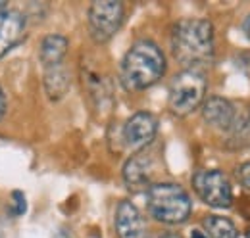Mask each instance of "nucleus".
Returning a JSON list of instances; mask_svg holds the SVG:
<instances>
[{"label": "nucleus", "instance_id": "obj_1", "mask_svg": "<svg viewBox=\"0 0 250 238\" xmlns=\"http://www.w3.org/2000/svg\"><path fill=\"white\" fill-rule=\"evenodd\" d=\"M216 50L214 25L208 20H181L171 29V54L185 69H200L212 61Z\"/></svg>", "mask_w": 250, "mask_h": 238}, {"label": "nucleus", "instance_id": "obj_2", "mask_svg": "<svg viewBox=\"0 0 250 238\" xmlns=\"http://www.w3.org/2000/svg\"><path fill=\"white\" fill-rule=\"evenodd\" d=\"M166 56L154 40H137L120 63V77L127 90H145L164 77Z\"/></svg>", "mask_w": 250, "mask_h": 238}, {"label": "nucleus", "instance_id": "obj_3", "mask_svg": "<svg viewBox=\"0 0 250 238\" xmlns=\"http://www.w3.org/2000/svg\"><path fill=\"white\" fill-rule=\"evenodd\" d=\"M146 208L152 219L166 225H181L190 217L192 202L177 182H156L146 190Z\"/></svg>", "mask_w": 250, "mask_h": 238}, {"label": "nucleus", "instance_id": "obj_4", "mask_svg": "<svg viewBox=\"0 0 250 238\" xmlns=\"http://www.w3.org/2000/svg\"><path fill=\"white\" fill-rule=\"evenodd\" d=\"M208 89V81L202 69H183L179 71L169 85L167 104L175 116H188L198 106H202Z\"/></svg>", "mask_w": 250, "mask_h": 238}, {"label": "nucleus", "instance_id": "obj_5", "mask_svg": "<svg viewBox=\"0 0 250 238\" xmlns=\"http://www.w3.org/2000/svg\"><path fill=\"white\" fill-rule=\"evenodd\" d=\"M125 8L118 0H96L89 6V33L94 42H108L124 25Z\"/></svg>", "mask_w": 250, "mask_h": 238}, {"label": "nucleus", "instance_id": "obj_6", "mask_svg": "<svg viewBox=\"0 0 250 238\" xmlns=\"http://www.w3.org/2000/svg\"><path fill=\"white\" fill-rule=\"evenodd\" d=\"M192 188L198 198L212 208H229L233 204V190L229 178L219 169H200L192 177Z\"/></svg>", "mask_w": 250, "mask_h": 238}, {"label": "nucleus", "instance_id": "obj_7", "mask_svg": "<svg viewBox=\"0 0 250 238\" xmlns=\"http://www.w3.org/2000/svg\"><path fill=\"white\" fill-rule=\"evenodd\" d=\"M158 133V119L150 112H137L125 121L124 139L133 148L148 146Z\"/></svg>", "mask_w": 250, "mask_h": 238}, {"label": "nucleus", "instance_id": "obj_8", "mask_svg": "<svg viewBox=\"0 0 250 238\" xmlns=\"http://www.w3.org/2000/svg\"><path fill=\"white\" fill-rule=\"evenodd\" d=\"M27 33V18L18 10L0 12V58L18 46Z\"/></svg>", "mask_w": 250, "mask_h": 238}, {"label": "nucleus", "instance_id": "obj_9", "mask_svg": "<svg viewBox=\"0 0 250 238\" xmlns=\"http://www.w3.org/2000/svg\"><path fill=\"white\" fill-rule=\"evenodd\" d=\"M150 165L152 159L146 156V152H137L131 156L124 165V180L129 190L133 192H146L150 186Z\"/></svg>", "mask_w": 250, "mask_h": 238}, {"label": "nucleus", "instance_id": "obj_10", "mask_svg": "<svg viewBox=\"0 0 250 238\" xmlns=\"http://www.w3.org/2000/svg\"><path fill=\"white\" fill-rule=\"evenodd\" d=\"M116 233L120 238H143L145 221L131 200H122L116 208Z\"/></svg>", "mask_w": 250, "mask_h": 238}, {"label": "nucleus", "instance_id": "obj_11", "mask_svg": "<svg viewBox=\"0 0 250 238\" xmlns=\"http://www.w3.org/2000/svg\"><path fill=\"white\" fill-rule=\"evenodd\" d=\"M202 118L210 127H216L221 131H229L235 123L237 112L233 104L223 96H210L202 102Z\"/></svg>", "mask_w": 250, "mask_h": 238}, {"label": "nucleus", "instance_id": "obj_12", "mask_svg": "<svg viewBox=\"0 0 250 238\" xmlns=\"http://www.w3.org/2000/svg\"><path fill=\"white\" fill-rule=\"evenodd\" d=\"M67 48H69V40L63 35H58V33L46 35L41 40V48H39V60H41L42 67L48 69V67L62 65L63 58L67 54Z\"/></svg>", "mask_w": 250, "mask_h": 238}, {"label": "nucleus", "instance_id": "obj_13", "mask_svg": "<svg viewBox=\"0 0 250 238\" xmlns=\"http://www.w3.org/2000/svg\"><path fill=\"white\" fill-rule=\"evenodd\" d=\"M44 90H46V96L52 100V102H58L65 96V92L69 90V73L67 69L62 65H56V67H48L44 69Z\"/></svg>", "mask_w": 250, "mask_h": 238}, {"label": "nucleus", "instance_id": "obj_14", "mask_svg": "<svg viewBox=\"0 0 250 238\" xmlns=\"http://www.w3.org/2000/svg\"><path fill=\"white\" fill-rule=\"evenodd\" d=\"M204 235L206 238H237V227L231 219L221 217V215H208L202 221Z\"/></svg>", "mask_w": 250, "mask_h": 238}, {"label": "nucleus", "instance_id": "obj_15", "mask_svg": "<svg viewBox=\"0 0 250 238\" xmlns=\"http://www.w3.org/2000/svg\"><path fill=\"white\" fill-rule=\"evenodd\" d=\"M227 133H229V146L231 148L250 146V110L237 116L233 127Z\"/></svg>", "mask_w": 250, "mask_h": 238}, {"label": "nucleus", "instance_id": "obj_16", "mask_svg": "<svg viewBox=\"0 0 250 238\" xmlns=\"http://www.w3.org/2000/svg\"><path fill=\"white\" fill-rule=\"evenodd\" d=\"M10 211L14 217H20L27 211V200H25V194L21 190H14L12 192V204H10Z\"/></svg>", "mask_w": 250, "mask_h": 238}, {"label": "nucleus", "instance_id": "obj_17", "mask_svg": "<svg viewBox=\"0 0 250 238\" xmlns=\"http://www.w3.org/2000/svg\"><path fill=\"white\" fill-rule=\"evenodd\" d=\"M235 177H237V180H239L243 186H249L250 188V161L241 163V165L235 169Z\"/></svg>", "mask_w": 250, "mask_h": 238}, {"label": "nucleus", "instance_id": "obj_18", "mask_svg": "<svg viewBox=\"0 0 250 238\" xmlns=\"http://www.w3.org/2000/svg\"><path fill=\"white\" fill-rule=\"evenodd\" d=\"M4 114H6V94H4L2 85H0V119L4 118Z\"/></svg>", "mask_w": 250, "mask_h": 238}, {"label": "nucleus", "instance_id": "obj_19", "mask_svg": "<svg viewBox=\"0 0 250 238\" xmlns=\"http://www.w3.org/2000/svg\"><path fill=\"white\" fill-rule=\"evenodd\" d=\"M158 238H183L179 233H175V231H166V233H162Z\"/></svg>", "mask_w": 250, "mask_h": 238}, {"label": "nucleus", "instance_id": "obj_20", "mask_svg": "<svg viewBox=\"0 0 250 238\" xmlns=\"http://www.w3.org/2000/svg\"><path fill=\"white\" fill-rule=\"evenodd\" d=\"M243 31H245V35H247V39L250 40V16L245 20V23H243Z\"/></svg>", "mask_w": 250, "mask_h": 238}, {"label": "nucleus", "instance_id": "obj_21", "mask_svg": "<svg viewBox=\"0 0 250 238\" xmlns=\"http://www.w3.org/2000/svg\"><path fill=\"white\" fill-rule=\"evenodd\" d=\"M190 238H206V235H204V231L192 229V233H190Z\"/></svg>", "mask_w": 250, "mask_h": 238}, {"label": "nucleus", "instance_id": "obj_22", "mask_svg": "<svg viewBox=\"0 0 250 238\" xmlns=\"http://www.w3.org/2000/svg\"><path fill=\"white\" fill-rule=\"evenodd\" d=\"M52 238H71V237H69V233H67V231H63L62 229V231H58Z\"/></svg>", "mask_w": 250, "mask_h": 238}, {"label": "nucleus", "instance_id": "obj_23", "mask_svg": "<svg viewBox=\"0 0 250 238\" xmlns=\"http://www.w3.org/2000/svg\"><path fill=\"white\" fill-rule=\"evenodd\" d=\"M4 10H8V4H6V2H2V0H0V12H4Z\"/></svg>", "mask_w": 250, "mask_h": 238}, {"label": "nucleus", "instance_id": "obj_24", "mask_svg": "<svg viewBox=\"0 0 250 238\" xmlns=\"http://www.w3.org/2000/svg\"><path fill=\"white\" fill-rule=\"evenodd\" d=\"M247 238H250V231H249V233H247Z\"/></svg>", "mask_w": 250, "mask_h": 238}, {"label": "nucleus", "instance_id": "obj_25", "mask_svg": "<svg viewBox=\"0 0 250 238\" xmlns=\"http://www.w3.org/2000/svg\"><path fill=\"white\" fill-rule=\"evenodd\" d=\"M0 238H4V237H2V233H0Z\"/></svg>", "mask_w": 250, "mask_h": 238}]
</instances>
